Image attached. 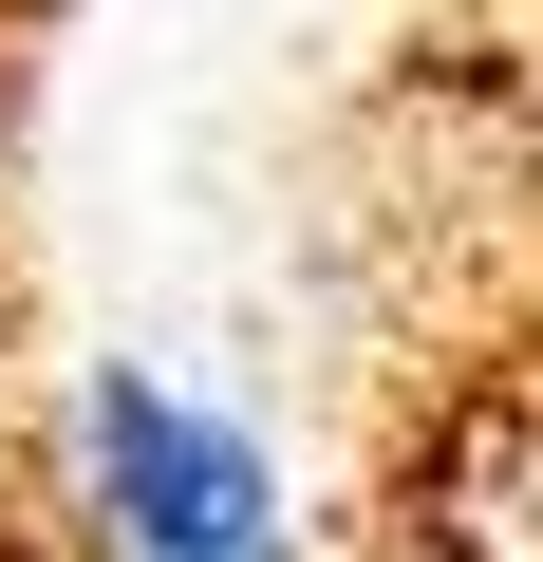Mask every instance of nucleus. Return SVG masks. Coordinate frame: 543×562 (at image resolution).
<instances>
[{"label": "nucleus", "instance_id": "nucleus-1", "mask_svg": "<svg viewBox=\"0 0 543 562\" xmlns=\"http://www.w3.org/2000/svg\"><path fill=\"white\" fill-rule=\"evenodd\" d=\"M76 450H94V506L132 562H282V506H262V450L225 413H188L169 375H94L76 394Z\"/></svg>", "mask_w": 543, "mask_h": 562}, {"label": "nucleus", "instance_id": "nucleus-2", "mask_svg": "<svg viewBox=\"0 0 543 562\" xmlns=\"http://www.w3.org/2000/svg\"><path fill=\"white\" fill-rule=\"evenodd\" d=\"M0 169H20V57H0Z\"/></svg>", "mask_w": 543, "mask_h": 562}]
</instances>
